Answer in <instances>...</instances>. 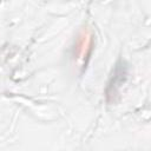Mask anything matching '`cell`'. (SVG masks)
I'll return each instance as SVG.
<instances>
[{
	"label": "cell",
	"instance_id": "6da1fadb",
	"mask_svg": "<svg viewBox=\"0 0 151 151\" xmlns=\"http://www.w3.org/2000/svg\"><path fill=\"white\" fill-rule=\"evenodd\" d=\"M91 46H92V35L90 32L84 31L78 39V44H77L78 57L77 58L79 59L86 58L88 55V51L91 50Z\"/></svg>",
	"mask_w": 151,
	"mask_h": 151
}]
</instances>
